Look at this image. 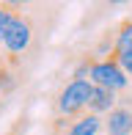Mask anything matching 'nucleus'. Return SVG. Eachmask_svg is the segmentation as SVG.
<instances>
[{
	"mask_svg": "<svg viewBox=\"0 0 132 135\" xmlns=\"http://www.w3.org/2000/svg\"><path fill=\"white\" fill-rule=\"evenodd\" d=\"M97 88H107V91H124L127 88V83H129V77L124 75V69L118 66V61L113 58H97V64H94V69H91V77H88Z\"/></svg>",
	"mask_w": 132,
	"mask_h": 135,
	"instance_id": "nucleus-3",
	"label": "nucleus"
},
{
	"mask_svg": "<svg viewBox=\"0 0 132 135\" xmlns=\"http://www.w3.org/2000/svg\"><path fill=\"white\" fill-rule=\"evenodd\" d=\"M118 66H121V69H124V75H127V77H132V50H127V52H121V55H118Z\"/></svg>",
	"mask_w": 132,
	"mask_h": 135,
	"instance_id": "nucleus-9",
	"label": "nucleus"
},
{
	"mask_svg": "<svg viewBox=\"0 0 132 135\" xmlns=\"http://www.w3.org/2000/svg\"><path fill=\"white\" fill-rule=\"evenodd\" d=\"M102 130H105V124H102V116L97 113H80L74 116V119L69 121V127L61 132V135H99Z\"/></svg>",
	"mask_w": 132,
	"mask_h": 135,
	"instance_id": "nucleus-5",
	"label": "nucleus"
},
{
	"mask_svg": "<svg viewBox=\"0 0 132 135\" xmlns=\"http://www.w3.org/2000/svg\"><path fill=\"white\" fill-rule=\"evenodd\" d=\"M127 50H132V17H127V20H121L116 25V50H113V58H118Z\"/></svg>",
	"mask_w": 132,
	"mask_h": 135,
	"instance_id": "nucleus-7",
	"label": "nucleus"
},
{
	"mask_svg": "<svg viewBox=\"0 0 132 135\" xmlns=\"http://www.w3.org/2000/svg\"><path fill=\"white\" fill-rule=\"evenodd\" d=\"M91 97H94V83L91 80H69L55 94V99H52V116L74 119V116L88 110Z\"/></svg>",
	"mask_w": 132,
	"mask_h": 135,
	"instance_id": "nucleus-2",
	"label": "nucleus"
},
{
	"mask_svg": "<svg viewBox=\"0 0 132 135\" xmlns=\"http://www.w3.org/2000/svg\"><path fill=\"white\" fill-rule=\"evenodd\" d=\"M107 135H132V108L127 105H116L110 113L102 116Z\"/></svg>",
	"mask_w": 132,
	"mask_h": 135,
	"instance_id": "nucleus-4",
	"label": "nucleus"
},
{
	"mask_svg": "<svg viewBox=\"0 0 132 135\" xmlns=\"http://www.w3.org/2000/svg\"><path fill=\"white\" fill-rule=\"evenodd\" d=\"M116 105H118V97L113 94V91H107V88H97V85H94V97H91V102H88V113L105 116V113H110Z\"/></svg>",
	"mask_w": 132,
	"mask_h": 135,
	"instance_id": "nucleus-6",
	"label": "nucleus"
},
{
	"mask_svg": "<svg viewBox=\"0 0 132 135\" xmlns=\"http://www.w3.org/2000/svg\"><path fill=\"white\" fill-rule=\"evenodd\" d=\"M55 28V11L52 6H28V3H14L6 33L0 39V52L17 69V75L25 80L28 69L36 64L39 52L44 50L50 30Z\"/></svg>",
	"mask_w": 132,
	"mask_h": 135,
	"instance_id": "nucleus-1",
	"label": "nucleus"
},
{
	"mask_svg": "<svg viewBox=\"0 0 132 135\" xmlns=\"http://www.w3.org/2000/svg\"><path fill=\"white\" fill-rule=\"evenodd\" d=\"M11 14H14V3H0V39L6 33V25H8Z\"/></svg>",
	"mask_w": 132,
	"mask_h": 135,
	"instance_id": "nucleus-8",
	"label": "nucleus"
}]
</instances>
